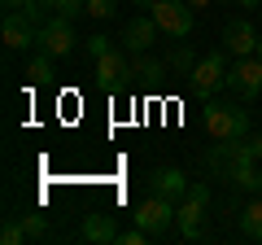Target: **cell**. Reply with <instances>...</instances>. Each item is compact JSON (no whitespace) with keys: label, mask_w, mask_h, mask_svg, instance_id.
I'll use <instances>...</instances> for the list:
<instances>
[{"label":"cell","mask_w":262,"mask_h":245,"mask_svg":"<svg viewBox=\"0 0 262 245\" xmlns=\"http://www.w3.org/2000/svg\"><path fill=\"white\" fill-rule=\"evenodd\" d=\"M253 53H258V57H262V35H258V48H253Z\"/></svg>","instance_id":"4316f807"},{"label":"cell","mask_w":262,"mask_h":245,"mask_svg":"<svg viewBox=\"0 0 262 245\" xmlns=\"http://www.w3.org/2000/svg\"><path fill=\"white\" fill-rule=\"evenodd\" d=\"M0 5H5V9L9 13H31V18H39V5H44V0H0Z\"/></svg>","instance_id":"7402d4cb"},{"label":"cell","mask_w":262,"mask_h":245,"mask_svg":"<svg viewBox=\"0 0 262 245\" xmlns=\"http://www.w3.org/2000/svg\"><path fill=\"white\" fill-rule=\"evenodd\" d=\"M175 201L170 197H158V193H153V197H144L140 206L131 210V219H136V228H144V232L149 236H166V228H175Z\"/></svg>","instance_id":"5b68a950"},{"label":"cell","mask_w":262,"mask_h":245,"mask_svg":"<svg viewBox=\"0 0 262 245\" xmlns=\"http://www.w3.org/2000/svg\"><path fill=\"white\" fill-rule=\"evenodd\" d=\"M44 9H53L57 18H70V22H75L79 13H88V0H44Z\"/></svg>","instance_id":"ac0fdd59"},{"label":"cell","mask_w":262,"mask_h":245,"mask_svg":"<svg viewBox=\"0 0 262 245\" xmlns=\"http://www.w3.org/2000/svg\"><path fill=\"white\" fill-rule=\"evenodd\" d=\"M22 228H27V241H53V223L44 215H27Z\"/></svg>","instance_id":"e0dca14e"},{"label":"cell","mask_w":262,"mask_h":245,"mask_svg":"<svg viewBox=\"0 0 262 245\" xmlns=\"http://www.w3.org/2000/svg\"><path fill=\"white\" fill-rule=\"evenodd\" d=\"M0 241H5V245H22V241H27V228H22V219H5V232H0Z\"/></svg>","instance_id":"ffe728a7"},{"label":"cell","mask_w":262,"mask_h":245,"mask_svg":"<svg viewBox=\"0 0 262 245\" xmlns=\"http://www.w3.org/2000/svg\"><path fill=\"white\" fill-rule=\"evenodd\" d=\"M236 5H249V9H262V0H236Z\"/></svg>","instance_id":"cb8c5ba5"},{"label":"cell","mask_w":262,"mask_h":245,"mask_svg":"<svg viewBox=\"0 0 262 245\" xmlns=\"http://www.w3.org/2000/svg\"><path fill=\"white\" fill-rule=\"evenodd\" d=\"M79 236L83 241H96V245H110V241H118V223L110 215H88L83 228H79Z\"/></svg>","instance_id":"4fadbf2b"},{"label":"cell","mask_w":262,"mask_h":245,"mask_svg":"<svg viewBox=\"0 0 262 245\" xmlns=\"http://www.w3.org/2000/svg\"><path fill=\"white\" fill-rule=\"evenodd\" d=\"M131 5H144V9H153V0H131Z\"/></svg>","instance_id":"484cf974"},{"label":"cell","mask_w":262,"mask_h":245,"mask_svg":"<svg viewBox=\"0 0 262 245\" xmlns=\"http://www.w3.org/2000/svg\"><path fill=\"white\" fill-rule=\"evenodd\" d=\"M219 48H227V57H253V48H258V31H253V22H227Z\"/></svg>","instance_id":"8fae6325"},{"label":"cell","mask_w":262,"mask_h":245,"mask_svg":"<svg viewBox=\"0 0 262 245\" xmlns=\"http://www.w3.org/2000/svg\"><path fill=\"white\" fill-rule=\"evenodd\" d=\"M149 13L158 18L162 35H170V39H188L192 35V5H188V0H153Z\"/></svg>","instance_id":"8992f818"},{"label":"cell","mask_w":262,"mask_h":245,"mask_svg":"<svg viewBox=\"0 0 262 245\" xmlns=\"http://www.w3.org/2000/svg\"><path fill=\"white\" fill-rule=\"evenodd\" d=\"M0 39H5V48L9 53H27L31 44L39 39V22L31 18V13H5V27H0Z\"/></svg>","instance_id":"ba28073f"},{"label":"cell","mask_w":262,"mask_h":245,"mask_svg":"<svg viewBox=\"0 0 262 245\" xmlns=\"http://www.w3.org/2000/svg\"><path fill=\"white\" fill-rule=\"evenodd\" d=\"M201 122H206L210 140H245V132H249V114H245V105L214 101V96H210L206 110H201Z\"/></svg>","instance_id":"6da1fadb"},{"label":"cell","mask_w":262,"mask_h":245,"mask_svg":"<svg viewBox=\"0 0 262 245\" xmlns=\"http://www.w3.org/2000/svg\"><path fill=\"white\" fill-rule=\"evenodd\" d=\"M227 88H232L241 101H258L262 96V57H236L232 70H227Z\"/></svg>","instance_id":"52a82bcc"},{"label":"cell","mask_w":262,"mask_h":245,"mask_svg":"<svg viewBox=\"0 0 262 245\" xmlns=\"http://www.w3.org/2000/svg\"><path fill=\"white\" fill-rule=\"evenodd\" d=\"M110 48H114V39H110V35H88V53H92V57L110 53Z\"/></svg>","instance_id":"603a6c76"},{"label":"cell","mask_w":262,"mask_h":245,"mask_svg":"<svg viewBox=\"0 0 262 245\" xmlns=\"http://www.w3.org/2000/svg\"><path fill=\"white\" fill-rule=\"evenodd\" d=\"M153 193H158V197H170V201L184 197L188 193V175L179 167H158L153 171Z\"/></svg>","instance_id":"7c38bea8"},{"label":"cell","mask_w":262,"mask_h":245,"mask_svg":"<svg viewBox=\"0 0 262 245\" xmlns=\"http://www.w3.org/2000/svg\"><path fill=\"white\" fill-rule=\"evenodd\" d=\"M258 193H262V189H258Z\"/></svg>","instance_id":"83f0119b"},{"label":"cell","mask_w":262,"mask_h":245,"mask_svg":"<svg viewBox=\"0 0 262 245\" xmlns=\"http://www.w3.org/2000/svg\"><path fill=\"white\" fill-rule=\"evenodd\" d=\"M53 62H57V57H48V53H35V57L27 62V79H35V84H39V79H48V75H53Z\"/></svg>","instance_id":"d6986e66"},{"label":"cell","mask_w":262,"mask_h":245,"mask_svg":"<svg viewBox=\"0 0 262 245\" xmlns=\"http://www.w3.org/2000/svg\"><path fill=\"white\" fill-rule=\"evenodd\" d=\"M162 70H166V62H158V57H144V53L131 57V75H140V79H158Z\"/></svg>","instance_id":"9a60e30c"},{"label":"cell","mask_w":262,"mask_h":245,"mask_svg":"<svg viewBox=\"0 0 262 245\" xmlns=\"http://www.w3.org/2000/svg\"><path fill=\"white\" fill-rule=\"evenodd\" d=\"M188 5H192V9H206V5H210V0H188Z\"/></svg>","instance_id":"d4e9b609"},{"label":"cell","mask_w":262,"mask_h":245,"mask_svg":"<svg viewBox=\"0 0 262 245\" xmlns=\"http://www.w3.org/2000/svg\"><path fill=\"white\" fill-rule=\"evenodd\" d=\"M196 62H201V57H196L188 44H179L175 53L166 57V66H170V70H179V75H192V66H196Z\"/></svg>","instance_id":"2e32d148"},{"label":"cell","mask_w":262,"mask_h":245,"mask_svg":"<svg viewBox=\"0 0 262 245\" xmlns=\"http://www.w3.org/2000/svg\"><path fill=\"white\" fill-rule=\"evenodd\" d=\"M118 0H88V18H114Z\"/></svg>","instance_id":"44dd1931"},{"label":"cell","mask_w":262,"mask_h":245,"mask_svg":"<svg viewBox=\"0 0 262 245\" xmlns=\"http://www.w3.org/2000/svg\"><path fill=\"white\" fill-rule=\"evenodd\" d=\"M158 31H162V27H158L153 13H149V18H131L127 27L118 31V48H127L131 57H136V53H149L153 39H158Z\"/></svg>","instance_id":"30bf717a"},{"label":"cell","mask_w":262,"mask_h":245,"mask_svg":"<svg viewBox=\"0 0 262 245\" xmlns=\"http://www.w3.org/2000/svg\"><path fill=\"white\" fill-rule=\"evenodd\" d=\"M236 228H241V236H249V241H262V197L249 201V206H241Z\"/></svg>","instance_id":"5bb4252c"},{"label":"cell","mask_w":262,"mask_h":245,"mask_svg":"<svg viewBox=\"0 0 262 245\" xmlns=\"http://www.w3.org/2000/svg\"><path fill=\"white\" fill-rule=\"evenodd\" d=\"M227 70H232V62H227V48H214V53H206L201 62L192 66V92L201 96V101H210V96L219 92V88L227 84Z\"/></svg>","instance_id":"3957f363"},{"label":"cell","mask_w":262,"mask_h":245,"mask_svg":"<svg viewBox=\"0 0 262 245\" xmlns=\"http://www.w3.org/2000/svg\"><path fill=\"white\" fill-rule=\"evenodd\" d=\"M206 206H210V189L206 184H188V193L179 197V210H175V232L184 241H196L206 232Z\"/></svg>","instance_id":"7a4b0ae2"},{"label":"cell","mask_w":262,"mask_h":245,"mask_svg":"<svg viewBox=\"0 0 262 245\" xmlns=\"http://www.w3.org/2000/svg\"><path fill=\"white\" fill-rule=\"evenodd\" d=\"M92 79H96V88H105V92L122 88V84L131 79V53H127V48H118V44H114L110 53L92 57Z\"/></svg>","instance_id":"277c9868"},{"label":"cell","mask_w":262,"mask_h":245,"mask_svg":"<svg viewBox=\"0 0 262 245\" xmlns=\"http://www.w3.org/2000/svg\"><path fill=\"white\" fill-rule=\"evenodd\" d=\"M75 44H79V39H75L70 18H57V13L39 27V39H35V48H39V53H48V57H66Z\"/></svg>","instance_id":"9c48e42d"}]
</instances>
